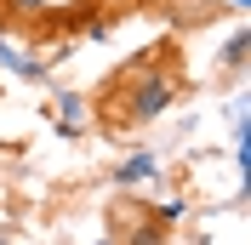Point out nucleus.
<instances>
[{"mask_svg":"<svg viewBox=\"0 0 251 245\" xmlns=\"http://www.w3.org/2000/svg\"><path fill=\"white\" fill-rule=\"evenodd\" d=\"M183 97V51L177 40H154V46H143L137 63H126L120 74L103 80V92H97V131H137V125L160 120L166 108Z\"/></svg>","mask_w":251,"mask_h":245,"instance_id":"f257e3e1","label":"nucleus"},{"mask_svg":"<svg viewBox=\"0 0 251 245\" xmlns=\"http://www.w3.org/2000/svg\"><path fill=\"white\" fill-rule=\"evenodd\" d=\"M137 222L120 234V245H172V211H160V205H131Z\"/></svg>","mask_w":251,"mask_h":245,"instance_id":"f03ea898","label":"nucleus"},{"mask_svg":"<svg viewBox=\"0 0 251 245\" xmlns=\"http://www.w3.org/2000/svg\"><path fill=\"white\" fill-rule=\"evenodd\" d=\"M143 177H154V154H137V160H126V166L114 171V188H131V183H143Z\"/></svg>","mask_w":251,"mask_h":245,"instance_id":"7ed1b4c3","label":"nucleus"}]
</instances>
